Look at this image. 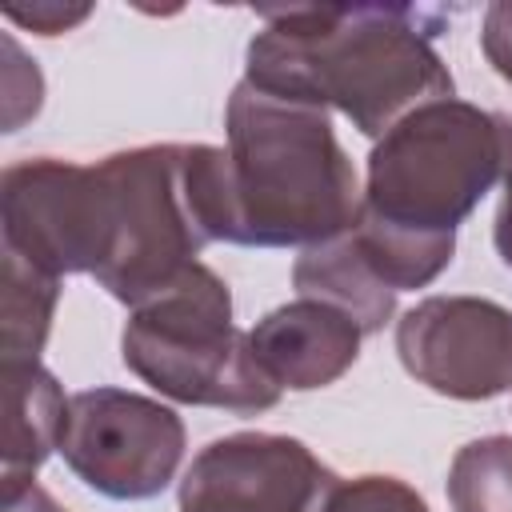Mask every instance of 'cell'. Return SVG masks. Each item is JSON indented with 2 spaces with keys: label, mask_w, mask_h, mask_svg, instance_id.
<instances>
[{
  "label": "cell",
  "mask_w": 512,
  "mask_h": 512,
  "mask_svg": "<svg viewBox=\"0 0 512 512\" xmlns=\"http://www.w3.org/2000/svg\"><path fill=\"white\" fill-rule=\"evenodd\" d=\"M452 512H512V436H480L452 456Z\"/></svg>",
  "instance_id": "cell-14"
},
{
  "label": "cell",
  "mask_w": 512,
  "mask_h": 512,
  "mask_svg": "<svg viewBox=\"0 0 512 512\" xmlns=\"http://www.w3.org/2000/svg\"><path fill=\"white\" fill-rule=\"evenodd\" d=\"M404 372L448 400H492L512 388V312L484 296H428L396 320Z\"/></svg>",
  "instance_id": "cell-7"
},
{
  "label": "cell",
  "mask_w": 512,
  "mask_h": 512,
  "mask_svg": "<svg viewBox=\"0 0 512 512\" xmlns=\"http://www.w3.org/2000/svg\"><path fill=\"white\" fill-rule=\"evenodd\" d=\"M492 240L500 260L512 268V172L504 176V192H500V208H496V224H492Z\"/></svg>",
  "instance_id": "cell-19"
},
{
  "label": "cell",
  "mask_w": 512,
  "mask_h": 512,
  "mask_svg": "<svg viewBox=\"0 0 512 512\" xmlns=\"http://www.w3.org/2000/svg\"><path fill=\"white\" fill-rule=\"evenodd\" d=\"M480 48H484L488 64L496 68V76H504L512 84V0L488 4L484 28H480Z\"/></svg>",
  "instance_id": "cell-17"
},
{
  "label": "cell",
  "mask_w": 512,
  "mask_h": 512,
  "mask_svg": "<svg viewBox=\"0 0 512 512\" xmlns=\"http://www.w3.org/2000/svg\"><path fill=\"white\" fill-rule=\"evenodd\" d=\"M336 472L280 432H232L200 448L180 480V512H320Z\"/></svg>",
  "instance_id": "cell-8"
},
{
  "label": "cell",
  "mask_w": 512,
  "mask_h": 512,
  "mask_svg": "<svg viewBox=\"0 0 512 512\" xmlns=\"http://www.w3.org/2000/svg\"><path fill=\"white\" fill-rule=\"evenodd\" d=\"M512 172V116L468 100H432L368 152L352 240L392 288H428L456 252V228Z\"/></svg>",
  "instance_id": "cell-1"
},
{
  "label": "cell",
  "mask_w": 512,
  "mask_h": 512,
  "mask_svg": "<svg viewBox=\"0 0 512 512\" xmlns=\"http://www.w3.org/2000/svg\"><path fill=\"white\" fill-rule=\"evenodd\" d=\"M292 284L300 296L348 312L364 336L380 332L396 312V292L368 268L364 252L352 240V228L336 240L304 248L292 264Z\"/></svg>",
  "instance_id": "cell-12"
},
{
  "label": "cell",
  "mask_w": 512,
  "mask_h": 512,
  "mask_svg": "<svg viewBox=\"0 0 512 512\" xmlns=\"http://www.w3.org/2000/svg\"><path fill=\"white\" fill-rule=\"evenodd\" d=\"M320 512H428V504L412 484L372 472L356 480H336Z\"/></svg>",
  "instance_id": "cell-15"
},
{
  "label": "cell",
  "mask_w": 512,
  "mask_h": 512,
  "mask_svg": "<svg viewBox=\"0 0 512 512\" xmlns=\"http://www.w3.org/2000/svg\"><path fill=\"white\" fill-rule=\"evenodd\" d=\"M120 356L128 372L176 404L228 408L240 416L280 404V388L256 364L248 332L232 324L228 284L200 260L172 288L132 308Z\"/></svg>",
  "instance_id": "cell-5"
},
{
  "label": "cell",
  "mask_w": 512,
  "mask_h": 512,
  "mask_svg": "<svg viewBox=\"0 0 512 512\" xmlns=\"http://www.w3.org/2000/svg\"><path fill=\"white\" fill-rule=\"evenodd\" d=\"M4 132H16L28 116L40 112V96H44V80L36 72L32 60H24V52L16 48L12 36H4Z\"/></svg>",
  "instance_id": "cell-16"
},
{
  "label": "cell",
  "mask_w": 512,
  "mask_h": 512,
  "mask_svg": "<svg viewBox=\"0 0 512 512\" xmlns=\"http://www.w3.org/2000/svg\"><path fill=\"white\" fill-rule=\"evenodd\" d=\"M0 224L4 252L48 276L92 272L96 212H92V164L36 156L8 164L0 176Z\"/></svg>",
  "instance_id": "cell-9"
},
{
  "label": "cell",
  "mask_w": 512,
  "mask_h": 512,
  "mask_svg": "<svg viewBox=\"0 0 512 512\" xmlns=\"http://www.w3.org/2000/svg\"><path fill=\"white\" fill-rule=\"evenodd\" d=\"M248 340L256 364L280 392H312L336 384L356 364L364 332L348 312L300 296L256 320Z\"/></svg>",
  "instance_id": "cell-10"
},
{
  "label": "cell",
  "mask_w": 512,
  "mask_h": 512,
  "mask_svg": "<svg viewBox=\"0 0 512 512\" xmlns=\"http://www.w3.org/2000/svg\"><path fill=\"white\" fill-rule=\"evenodd\" d=\"M216 144H144L92 164L96 284L140 308L216 240Z\"/></svg>",
  "instance_id": "cell-4"
},
{
  "label": "cell",
  "mask_w": 512,
  "mask_h": 512,
  "mask_svg": "<svg viewBox=\"0 0 512 512\" xmlns=\"http://www.w3.org/2000/svg\"><path fill=\"white\" fill-rule=\"evenodd\" d=\"M4 512H68V508H64V504H56V496L32 480L28 488H20L16 496H8V500H4Z\"/></svg>",
  "instance_id": "cell-20"
},
{
  "label": "cell",
  "mask_w": 512,
  "mask_h": 512,
  "mask_svg": "<svg viewBox=\"0 0 512 512\" xmlns=\"http://www.w3.org/2000/svg\"><path fill=\"white\" fill-rule=\"evenodd\" d=\"M60 280L4 252V360H40L52 332Z\"/></svg>",
  "instance_id": "cell-13"
},
{
  "label": "cell",
  "mask_w": 512,
  "mask_h": 512,
  "mask_svg": "<svg viewBox=\"0 0 512 512\" xmlns=\"http://www.w3.org/2000/svg\"><path fill=\"white\" fill-rule=\"evenodd\" d=\"M260 16L244 80L276 100L336 108L372 140L408 112L452 96V72L432 48L444 16L432 8L296 4Z\"/></svg>",
  "instance_id": "cell-2"
},
{
  "label": "cell",
  "mask_w": 512,
  "mask_h": 512,
  "mask_svg": "<svg viewBox=\"0 0 512 512\" xmlns=\"http://www.w3.org/2000/svg\"><path fill=\"white\" fill-rule=\"evenodd\" d=\"M4 400H8V424H4V472H0V496H16L32 484L36 468L60 448L68 400L60 380L40 360H4Z\"/></svg>",
  "instance_id": "cell-11"
},
{
  "label": "cell",
  "mask_w": 512,
  "mask_h": 512,
  "mask_svg": "<svg viewBox=\"0 0 512 512\" xmlns=\"http://www.w3.org/2000/svg\"><path fill=\"white\" fill-rule=\"evenodd\" d=\"M4 16L12 24H24V28L40 32V36H60V32L76 28L80 20H88L92 4H52L48 0V4H32V8H4Z\"/></svg>",
  "instance_id": "cell-18"
},
{
  "label": "cell",
  "mask_w": 512,
  "mask_h": 512,
  "mask_svg": "<svg viewBox=\"0 0 512 512\" xmlns=\"http://www.w3.org/2000/svg\"><path fill=\"white\" fill-rule=\"evenodd\" d=\"M76 480L108 500L160 496L184 460V420L140 392L84 388L68 400L60 448Z\"/></svg>",
  "instance_id": "cell-6"
},
{
  "label": "cell",
  "mask_w": 512,
  "mask_h": 512,
  "mask_svg": "<svg viewBox=\"0 0 512 512\" xmlns=\"http://www.w3.org/2000/svg\"><path fill=\"white\" fill-rule=\"evenodd\" d=\"M216 176V240L312 248L360 216V188L324 108L276 100L248 80L228 96Z\"/></svg>",
  "instance_id": "cell-3"
}]
</instances>
